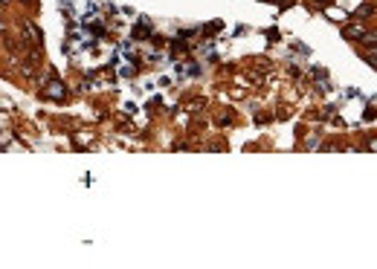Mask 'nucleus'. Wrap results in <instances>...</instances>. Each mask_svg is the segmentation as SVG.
<instances>
[{
    "label": "nucleus",
    "mask_w": 377,
    "mask_h": 269,
    "mask_svg": "<svg viewBox=\"0 0 377 269\" xmlns=\"http://www.w3.org/2000/svg\"><path fill=\"white\" fill-rule=\"evenodd\" d=\"M276 3H278V6H290L293 0H276Z\"/></svg>",
    "instance_id": "39448f33"
},
{
    "label": "nucleus",
    "mask_w": 377,
    "mask_h": 269,
    "mask_svg": "<svg viewBox=\"0 0 377 269\" xmlns=\"http://www.w3.org/2000/svg\"><path fill=\"white\" fill-rule=\"evenodd\" d=\"M44 96H47V99H55V102H64V99H67V87H64L61 81H50L47 90H44Z\"/></svg>",
    "instance_id": "f257e3e1"
},
{
    "label": "nucleus",
    "mask_w": 377,
    "mask_h": 269,
    "mask_svg": "<svg viewBox=\"0 0 377 269\" xmlns=\"http://www.w3.org/2000/svg\"><path fill=\"white\" fill-rule=\"evenodd\" d=\"M325 3H328V0H319V6H325Z\"/></svg>",
    "instance_id": "0eeeda50"
},
{
    "label": "nucleus",
    "mask_w": 377,
    "mask_h": 269,
    "mask_svg": "<svg viewBox=\"0 0 377 269\" xmlns=\"http://www.w3.org/2000/svg\"><path fill=\"white\" fill-rule=\"evenodd\" d=\"M23 3H29V0H23Z\"/></svg>",
    "instance_id": "6e6552de"
},
{
    "label": "nucleus",
    "mask_w": 377,
    "mask_h": 269,
    "mask_svg": "<svg viewBox=\"0 0 377 269\" xmlns=\"http://www.w3.org/2000/svg\"><path fill=\"white\" fill-rule=\"evenodd\" d=\"M369 148H372V151H377V139H372V142H369Z\"/></svg>",
    "instance_id": "423d86ee"
},
{
    "label": "nucleus",
    "mask_w": 377,
    "mask_h": 269,
    "mask_svg": "<svg viewBox=\"0 0 377 269\" xmlns=\"http://www.w3.org/2000/svg\"><path fill=\"white\" fill-rule=\"evenodd\" d=\"M372 12H375L372 6H357V18H369Z\"/></svg>",
    "instance_id": "7ed1b4c3"
},
{
    "label": "nucleus",
    "mask_w": 377,
    "mask_h": 269,
    "mask_svg": "<svg viewBox=\"0 0 377 269\" xmlns=\"http://www.w3.org/2000/svg\"><path fill=\"white\" fill-rule=\"evenodd\" d=\"M366 58H369V61H372V64H375V67H377V47H372V50L366 53Z\"/></svg>",
    "instance_id": "20e7f679"
},
{
    "label": "nucleus",
    "mask_w": 377,
    "mask_h": 269,
    "mask_svg": "<svg viewBox=\"0 0 377 269\" xmlns=\"http://www.w3.org/2000/svg\"><path fill=\"white\" fill-rule=\"evenodd\" d=\"M360 41H363V44H369V47H377V32H363V35H360Z\"/></svg>",
    "instance_id": "f03ea898"
}]
</instances>
